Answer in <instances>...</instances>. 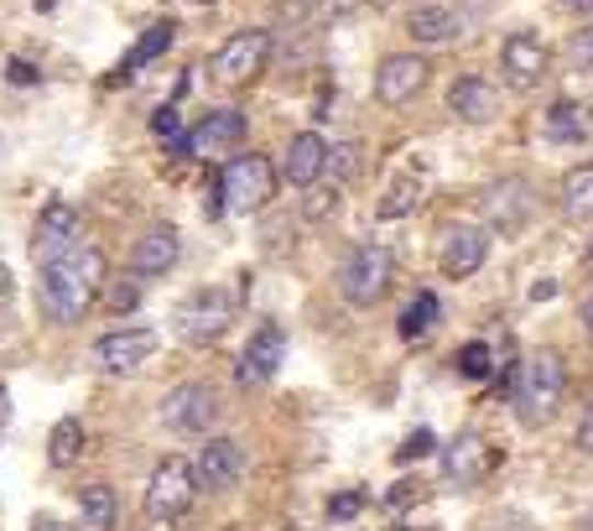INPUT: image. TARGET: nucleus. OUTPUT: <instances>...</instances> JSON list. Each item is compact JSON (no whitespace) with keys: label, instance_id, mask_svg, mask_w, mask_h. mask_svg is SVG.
<instances>
[{"label":"nucleus","instance_id":"f257e3e1","mask_svg":"<svg viewBox=\"0 0 593 531\" xmlns=\"http://www.w3.org/2000/svg\"><path fill=\"white\" fill-rule=\"evenodd\" d=\"M99 287H104V256L94 245H74L68 256L47 261L37 276V302L53 323H79L94 308Z\"/></svg>","mask_w":593,"mask_h":531},{"label":"nucleus","instance_id":"f03ea898","mask_svg":"<svg viewBox=\"0 0 593 531\" xmlns=\"http://www.w3.org/2000/svg\"><path fill=\"white\" fill-rule=\"evenodd\" d=\"M511 407L521 417V428H541L552 422L562 407V359L557 354H532L511 386Z\"/></svg>","mask_w":593,"mask_h":531},{"label":"nucleus","instance_id":"7ed1b4c3","mask_svg":"<svg viewBox=\"0 0 593 531\" xmlns=\"http://www.w3.org/2000/svg\"><path fill=\"white\" fill-rule=\"evenodd\" d=\"M219 198H224L230 214H260L277 198V167L260 157V152H239L219 173Z\"/></svg>","mask_w":593,"mask_h":531},{"label":"nucleus","instance_id":"20e7f679","mask_svg":"<svg viewBox=\"0 0 593 531\" xmlns=\"http://www.w3.org/2000/svg\"><path fill=\"white\" fill-rule=\"evenodd\" d=\"M385 287H391V251L385 245H355L349 261L338 266V292L355 308H370L385 297Z\"/></svg>","mask_w":593,"mask_h":531},{"label":"nucleus","instance_id":"39448f33","mask_svg":"<svg viewBox=\"0 0 593 531\" xmlns=\"http://www.w3.org/2000/svg\"><path fill=\"white\" fill-rule=\"evenodd\" d=\"M193 474H188V464L182 458H161L157 469H152V485H146V516L157 521V527H172V521H182L188 516V506H193Z\"/></svg>","mask_w":593,"mask_h":531},{"label":"nucleus","instance_id":"423d86ee","mask_svg":"<svg viewBox=\"0 0 593 531\" xmlns=\"http://www.w3.org/2000/svg\"><path fill=\"white\" fill-rule=\"evenodd\" d=\"M235 292H224V287H203V292H193L188 302L178 308V334L188 339V344H214L230 323H235Z\"/></svg>","mask_w":593,"mask_h":531},{"label":"nucleus","instance_id":"0eeeda50","mask_svg":"<svg viewBox=\"0 0 593 531\" xmlns=\"http://www.w3.org/2000/svg\"><path fill=\"white\" fill-rule=\"evenodd\" d=\"M266 58H271V32H266V26H245V32H235V37L209 58V74H214L219 84H250L260 68H266Z\"/></svg>","mask_w":593,"mask_h":531},{"label":"nucleus","instance_id":"6e6552de","mask_svg":"<svg viewBox=\"0 0 593 531\" xmlns=\"http://www.w3.org/2000/svg\"><path fill=\"white\" fill-rule=\"evenodd\" d=\"M188 474H193V490H209V495L235 490L239 474H245V449H239L235 438H209V443L193 453Z\"/></svg>","mask_w":593,"mask_h":531},{"label":"nucleus","instance_id":"1a4fd4ad","mask_svg":"<svg viewBox=\"0 0 593 531\" xmlns=\"http://www.w3.org/2000/svg\"><path fill=\"white\" fill-rule=\"evenodd\" d=\"M74 245H83V219L79 209H68V203H47L32 224V261L47 266V261L68 256Z\"/></svg>","mask_w":593,"mask_h":531},{"label":"nucleus","instance_id":"9d476101","mask_svg":"<svg viewBox=\"0 0 593 531\" xmlns=\"http://www.w3.org/2000/svg\"><path fill=\"white\" fill-rule=\"evenodd\" d=\"M219 417V396L209 380H182L167 391L161 401V422L178 428V433H209V422Z\"/></svg>","mask_w":593,"mask_h":531},{"label":"nucleus","instance_id":"9b49d317","mask_svg":"<svg viewBox=\"0 0 593 531\" xmlns=\"http://www.w3.org/2000/svg\"><path fill=\"white\" fill-rule=\"evenodd\" d=\"M152 354H157V334H152V329H115V334L94 339L89 359H94L104 375H136Z\"/></svg>","mask_w":593,"mask_h":531},{"label":"nucleus","instance_id":"f8f14e48","mask_svg":"<svg viewBox=\"0 0 593 531\" xmlns=\"http://www.w3.org/2000/svg\"><path fill=\"white\" fill-rule=\"evenodd\" d=\"M547 63H552V53H547V42L536 32H511L505 47H500V74H505L511 89H536L547 79Z\"/></svg>","mask_w":593,"mask_h":531},{"label":"nucleus","instance_id":"ddd939ff","mask_svg":"<svg viewBox=\"0 0 593 531\" xmlns=\"http://www.w3.org/2000/svg\"><path fill=\"white\" fill-rule=\"evenodd\" d=\"M479 209H484V219H490V230L515 235V230L532 219V182H526V177H500V182L484 188Z\"/></svg>","mask_w":593,"mask_h":531},{"label":"nucleus","instance_id":"4468645a","mask_svg":"<svg viewBox=\"0 0 593 531\" xmlns=\"http://www.w3.org/2000/svg\"><path fill=\"white\" fill-rule=\"evenodd\" d=\"M490 256V235L479 230V224H448L443 230V245H437V266L448 281H463V276H474Z\"/></svg>","mask_w":593,"mask_h":531},{"label":"nucleus","instance_id":"2eb2a0df","mask_svg":"<svg viewBox=\"0 0 593 531\" xmlns=\"http://www.w3.org/2000/svg\"><path fill=\"white\" fill-rule=\"evenodd\" d=\"M281 359H287V334H281V323H260L245 354H239L235 365V380L239 386H266L271 375L281 370Z\"/></svg>","mask_w":593,"mask_h":531},{"label":"nucleus","instance_id":"dca6fc26","mask_svg":"<svg viewBox=\"0 0 593 531\" xmlns=\"http://www.w3.org/2000/svg\"><path fill=\"white\" fill-rule=\"evenodd\" d=\"M490 469H494V449L479 433H458L454 443L443 449V485H454V490L479 485Z\"/></svg>","mask_w":593,"mask_h":531},{"label":"nucleus","instance_id":"f3484780","mask_svg":"<svg viewBox=\"0 0 593 531\" xmlns=\"http://www.w3.org/2000/svg\"><path fill=\"white\" fill-rule=\"evenodd\" d=\"M182 245H178V230L172 224H152L146 235L131 245V276L136 281H152V276H167L172 266H178Z\"/></svg>","mask_w":593,"mask_h":531},{"label":"nucleus","instance_id":"a211bd4d","mask_svg":"<svg viewBox=\"0 0 593 531\" xmlns=\"http://www.w3.org/2000/svg\"><path fill=\"white\" fill-rule=\"evenodd\" d=\"M427 84V63L416 58V53H391V58L376 68V99L380 104H406L416 99V89Z\"/></svg>","mask_w":593,"mask_h":531},{"label":"nucleus","instance_id":"6ab92c4d","mask_svg":"<svg viewBox=\"0 0 593 531\" xmlns=\"http://www.w3.org/2000/svg\"><path fill=\"white\" fill-rule=\"evenodd\" d=\"M323 167H328V141L317 136V131H302V136H292L287 157H281V173H287V182H292V188H313L317 177H323Z\"/></svg>","mask_w":593,"mask_h":531},{"label":"nucleus","instance_id":"aec40b11","mask_svg":"<svg viewBox=\"0 0 593 531\" xmlns=\"http://www.w3.org/2000/svg\"><path fill=\"white\" fill-rule=\"evenodd\" d=\"M448 110H454L463 125H490L500 115V89L484 79H458L448 89Z\"/></svg>","mask_w":593,"mask_h":531},{"label":"nucleus","instance_id":"412c9836","mask_svg":"<svg viewBox=\"0 0 593 531\" xmlns=\"http://www.w3.org/2000/svg\"><path fill=\"white\" fill-rule=\"evenodd\" d=\"M182 141H188V152H230L245 141V110H209V120Z\"/></svg>","mask_w":593,"mask_h":531},{"label":"nucleus","instance_id":"4be33fe9","mask_svg":"<svg viewBox=\"0 0 593 531\" xmlns=\"http://www.w3.org/2000/svg\"><path fill=\"white\" fill-rule=\"evenodd\" d=\"M406 32H412V42L443 47V42H458V32H463V16H458L454 5H416L412 16H406Z\"/></svg>","mask_w":593,"mask_h":531},{"label":"nucleus","instance_id":"5701e85b","mask_svg":"<svg viewBox=\"0 0 593 531\" xmlns=\"http://www.w3.org/2000/svg\"><path fill=\"white\" fill-rule=\"evenodd\" d=\"M172 37H178V26H172V21H152V26H146V32L136 37V47L125 53V63H120V68H125V79H131V74H141L146 63H157L161 53L172 47Z\"/></svg>","mask_w":593,"mask_h":531},{"label":"nucleus","instance_id":"b1692460","mask_svg":"<svg viewBox=\"0 0 593 531\" xmlns=\"http://www.w3.org/2000/svg\"><path fill=\"white\" fill-rule=\"evenodd\" d=\"M120 516V500L110 485H83L79 495V531H110Z\"/></svg>","mask_w":593,"mask_h":531},{"label":"nucleus","instance_id":"393cba45","mask_svg":"<svg viewBox=\"0 0 593 531\" xmlns=\"http://www.w3.org/2000/svg\"><path fill=\"white\" fill-rule=\"evenodd\" d=\"M562 214L578 219V224L593 219V162H583V167L562 177Z\"/></svg>","mask_w":593,"mask_h":531},{"label":"nucleus","instance_id":"a878e982","mask_svg":"<svg viewBox=\"0 0 593 531\" xmlns=\"http://www.w3.org/2000/svg\"><path fill=\"white\" fill-rule=\"evenodd\" d=\"M79 453H83V422L79 417H63L58 428L47 433V464H53V469H68Z\"/></svg>","mask_w":593,"mask_h":531},{"label":"nucleus","instance_id":"bb28decb","mask_svg":"<svg viewBox=\"0 0 593 531\" xmlns=\"http://www.w3.org/2000/svg\"><path fill=\"white\" fill-rule=\"evenodd\" d=\"M416 203H422V177L406 173V177H395V182H391V193L376 203V214L380 219H401V214H412Z\"/></svg>","mask_w":593,"mask_h":531},{"label":"nucleus","instance_id":"cd10ccee","mask_svg":"<svg viewBox=\"0 0 593 531\" xmlns=\"http://www.w3.org/2000/svg\"><path fill=\"white\" fill-rule=\"evenodd\" d=\"M437 323V297L433 292H416L406 308H401V339H422Z\"/></svg>","mask_w":593,"mask_h":531},{"label":"nucleus","instance_id":"c85d7f7f","mask_svg":"<svg viewBox=\"0 0 593 531\" xmlns=\"http://www.w3.org/2000/svg\"><path fill=\"white\" fill-rule=\"evenodd\" d=\"M494 370V354H490V344H463L458 350V375H469V380H484V375Z\"/></svg>","mask_w":593,"mask_h":531},{"label":"nucleus","instance_id":"c756f323","mask_svg":"<svg viewBox=\"0 0 593 531\" xmlns=\"http://www.w3.org/2000/svg\"><path fill=\"white\" fill-rule=\"evenodd\" d=\"M437 449V438H433V428H416L412 438H406V443H401V449H395V458H401V464H406V458H427V453Z\"/></svg>","mask_w":593,"mask_h":531},{"label":"nucleus","instance_id":"7c9ffc66","mask_svg":"<svg viewBox=\"0 0 593 531\" xmlns=\"http://www.w3.org/2000/svg\"><path fill=\"white\" fill-rule=\"evenodd\" d=\"M568 58H573L578 68H593V21L573 32V42H568Z\"/></svg>","mask_w":593,"mask_h":531},{"label":"nucleus","instance_id":"2f4dec72","mask_svg":"<svg viewBox=\"0 0 593 531\" xmlns=\"http://www.w3.org/2000/svg\"><path fill=\"white\" fill-rule=\"evenodd\" d=\"M552 136H583V125H578L573 104L562 99V104H552Z\"/></svg>","mask_w":593,"mask_h":531},{"label":"nucleus","instance_id":"473e14b6","mask_svg":"<svg viewBox=\"0 0 593 531\" xmlns=\"http://www.w3.org/2000/svg\"><path fill=\"white\" fill-rule=\"evenodd\" d=\"M479 531H536V527H532V521H526L521 511H494Z\"/></svg>","mask_w":593,"mask_h":531},{"label":"nucleus","instance_id":"72a5a7b5","mask_svg":"<svg viewBox=\"0 0 593 531\" xmlns=\"http://www.w3.org/2000/svg\"><path fill=\"white\" fill-rule=\"evenodd\" d=\"M359 506H365V495H338V500H328V516H334V521H349V516H359Z\"/></svg>","mask_w":593,"mask_h":531},{"label":"nucleus","instance_id":"f704fd0d","mask_svg":"<svg viewBox=\"0 0 593 531\" xmlns=\"http://www.w3.org/2000/svg\"><path fill=\"white\" fill-rule=\"evenodd\" d=\"M136 297H141L136 281H120L115 292H110V308H115V313H131V308H136Z\"/></svg>","mask_w":593,"mask_h":531},{"label":"nucleus","instance_id":"c9c22d12","mask_svg":"<svg viewBox=\"0 0 593 531\" xmlns=\"http://www.w3.org/2000/svg\"><path fill=\"white\" fill-rule=\"evenodd\" d=\"M152 131H157V136H178V110H172V104H161L157 115H152Z\"/></svg>","mask_w":593,"mask_h":531},{"label":"nucleus","instance_id":"e433bc0d","mask_svg":"<svg viewBox=\"0 0 593 531\" xmlns=\"http://www.w3.org/2000/svg\"><path fill=\"white\" fill-rule=\"evenodd\" d=\"M5 79L16 84V89H26V84H37V68H32V63H11V68H5Z\"/></svg>","mask_w":593,"mask_h":531},{"label":"nucleus","instance_id":"4c0bfd02","mask_svg":"<svg viewBox=\"0 0 593 531\" xmlns=\"http://www.w3.org/2000/svg\"><path fill=\"white\" fill-rule=\"evenodd\" d=\"M578 449L583 453H593V407L583 412V422H578Z\"/></svg>","mask_w":593,"mask_h":531},{"label":"nucleus","instance_id":"58836bf2","mask_svg":"<svg viewBox=\"0 0 593 531\" xmlns=\"http://www.w3.org/2000/svg\"><path fill=\"white\" fill-rule=\"evenodd\" d=\"M32 531H68V527H63V521H53V516H42V521H37Z\"/></svg>","mask_w":593,"mask_h":531},{"label":"nucleus","instance_id":"ea45409f","mask_svg":"<svg viewBox=\"0 0 593 531\" xmlns=\"http://www.w3.org/2000/svg\"><path fill=\"white\" fill-rule=\"evenodd\" d=\"M583 329H589V334H593V297H589V302H583Z\"/></svg>","mask_w":593,"mask_h":531},{"label":"nucleus","instance_id":"a19ab883","mask_svg":"<svg viewBox=\"0 0 593 531\" xmlns=\"http://www.w3.org/2000/svg\"><path fill=\"white\" fill-rule=\"evenodd\" d=\"M568 11H593V0H562Z\"/></svg>","mask_w":593,"mask_h":531},{"label":"nucleus","instance_id":"79ce46f5","mask_svg":"<svg viewBox=\"0 0 593 531\" xmlns=\"http://www.w3.org/2000/svg\"><path fill=\"white\" fill-rule=\"evenodd\" d=\"M583 272L593 276V235H589V251H583Z\"/></svg>","mask_w":593,"mask_h":531},{"label":"nucleus","instance_id":"37998d69","mask_svg":"<svg viewBox=\"0 0 593 531\" xmlns=\"http://www.w3.org/2000/svg\"><path fill=\"white\" fill-rule=\"evenodd\" d=\"M11 417V401H5V386H0V422Z\"/></svg>","mask_w":593,"mask_h":531},{"label":"nucleus","instance_id":"c03bdc74","mask_svg":"<svg viewBox=\"0 0 593 531\" xmlns=\"http://www.w3.org/2000/svg\"><path fill=\"white\" fill-rule=\"evenodd\" d=\"M395 531H433V527H395Z\"/></svg>","mask_w":593,"mask_h":531}]
</instances>
